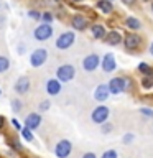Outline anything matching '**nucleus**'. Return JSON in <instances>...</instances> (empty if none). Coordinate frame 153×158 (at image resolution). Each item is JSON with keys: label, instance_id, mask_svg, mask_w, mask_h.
<instances>
[{"label": "nucleus", "instance_id": "nucleus-1", "mask_svg": "<svg viewBox=\"0 0 153 158\" xmlns=\"http://www.w3.org/2000/svg\"><path fill=\"white\" fill-rule=\"evenodd\" d=\"M56 76L61 82H69L71 79H74V76H76V68H74L72 64H63V66L58 68Z\"/></svg>", "mask_w": 153, "mask_h": 158}, {"label": "nucleus", "instance_id": "nucleus-2", "mask_svg": "<svg viewBox=\"0 0 153 158\" xmlns=\"http://www.w3.org/2000/svg\"><path fill=\"white\" fill-rule=\"evenodd\" d=\"M109 114H110L109 107H105V106H99V107H96V109L92 110L91 118H92V122H94V123H99V125H102V123H105V122H107Z\"/></svg>", "mask_w": 153, "mask_h": 158}, {"label": "nucleus", "instance_id": "nucleus-3", "mask_svg": "<svg viewBox=\"0 0 153 158\" xmlns=\"http://www.w3.org/2000/svg\"><path fill=\"white\" fill-rule=\"evenodd\" d=\"M35 38H36V41H46V40L51 38V35H53V28H51V25L44 22L43 25H39V27L35 28Z\"/></svg>", "mask_w": 153, "mask_h": 158}, {"label": "nucleus", "instance_id": "nucleus-4", "mask_svg": "<svg viewBox=\"0 0 153 158\" xmlns=\"http://www.w3.org/2000/svg\"><path fill=\"white\" fill-rule=\"evenodd\" d=\"M46 59H48V51L43 48H38V49H35L31 53V56H30V64H31L33 68H39L44 64Z\"/></svg>", "mask_w": 153, "mask_h": 158}, {"label": "nucleus", "instance_id": "nucleus-5", "mask_svg": "<svg viewBox=\"0 0 153 158\" xmlns=\"http://www.w3.org/2000/svg\"><path fill=\"white\" fill-rule=\"evenodd\" d=\"M74 40H76V36H74L72 31H64L56 40V48L58 49H68L69 46L74 44Z\"/></svg>", "mask_w": 153, "mask_h": 158}, {"label": "nucleus", "instance_id": "nucleus-6", "mask_svg": "<svg viewBox=\"0 0 153 158\" xmlns=\"http://www.w3.org/2000/svg\"><path fill=\"white\" fill-rule=\"evenodd\" d=\"M101 64V58H99V54H89V56H86L82 59V69L84 71H96L97 66Z\"/></svg>", "mask_w": 153, "mask_h": 158}, {"label": "nucleus", "instance_id": "nucleus-7", "mask_svg": "<svg viewBox=\"0 0 153 158\" xmlns=\"http://www.w3.org/2000/svg\"><path fill=\"white\" fill-rule=\"evenodd\" d=\"M127 87H128V82H127V79H123V77H114V79H110V82H109V89H110L112 94H120V92L125 91Z\"/></svg>", "mask_w": 153, "mask_h": 158}, {"label": "nucleus", "instance_id": "nucleus-8", "mask_svg": "<svg viewBox=\"0 0 153 158\" xmlns=\"http://www.w3.org/2000/svg\"><path fill=\"white\" fill-rule=\"evenodd\" d=\"M71 150H72V145L69 140H61V142L56 143V147H54V153H56L58 158H68Z\"/></svg>", "mask_w": 153, "mask_h": 158}, {"label": "nucleus", "instance_id": "nucleus-9", "mask_svg": "<svg viewBox=\"0 0 153 158\" xmlns=\"http://www.w3.org/2000/svg\"><path fill=\"white\" fill-rule=\"evenodd\" d=\"M109 92H110L109 84H101V86H97L96 91H94V99H96V101H105L109 97Z\"/></svg>", "mask_w": 153, "mask_h": 158}, {"label": "nucleus", "instance_id": "nucleus-10", "mask_svg": "<svg viewBox=\"0 0 153 158\" xmlns=\"http://www.w3.org/2000/svg\"><path fill=\"white\" fill-rule=\"evenodd\" d=\"M46 92L49 96H58L61 92V82H59V79H49L46 82Z\"/></svg>", "mask_w": 153, "mask_h": 158}, {"label": "nucleus", "instance_id": "nucleus-11", "mask_svg": "<svg viewBox=\"0 0 153 158\" xmlns=\"http://www.w3.org/2000/svg\"><path fill=\"white\" fill-rule=\"evenodd\" d=\"M117 68V64H115V58H114V54H105L104 56V59H102V69L105 73H110V71H114V69Z\"/></svg>", "mask_w": 153, "mask_h": 158}, {"label": "nucleus", "instance_id": "nucleus-12", "mask_svg": "<svg viewBox=\"0 0 153 158\" xmlns=\"http://www.w3.org/2000/svg\"><path fill=\"white\" fill-rule=\"evenodd\" d=\"M28 89H30V79L27 76H23V77H20L17 82H15V91H17L18 94H27L28 92Z\"/></svg>", "mask_w": 153, "mask_h": 158}, {"label": "nucleus", "instance_id": "nucleus-13", "mask_svg": "<svg viewBox=\"0 0 153 158\" xmlns=\"http://www.w3.org/2000/svg\"><path fill=\"white\" fill-rule=\"evenodd\" d=\"M39 123H41V117H39V114H30V115H27V118H25V127H28L30 130L36 128Z\"/></svg>", "mask_w": 153, "mask_h": 158}, {"label": "nucleus", "instance_id": "nucleus-14", "mask_svg": "<svg viewBox=\"0 0 153 158\" xmlns=\"http://www.w3.org/2000/svg\"><path fill=\"white\" fill-rule=\"evenodd\" d=\"M123 44H125L127 49H135V48H138V44H140V38H138L137 35H127L125 40H123Z\"/></svg>", "mask_w": 153, "mask_h": 158}, {"label": "nucleus", "instance_id": "nucleus-15", "mask_svg": "<svg viewBox=\"0 0 153 158\" xmlns=\"http://www.w3.org/2000/svg\"><path fill=\"white\" fill-rule=\"evenodd\" d=\"M72 27L76 28V30H84L87 27V20L84 18V17H81V15H76V17L72 18Z\"/></svg>", "mask_w": 153, "mask_h": 158}, {"label": "nucleus", "instance_id": "nucleus-16", "mask_svg": "<svg viewBox=\"0 0 153 158\" xmlns=\"http://www.w3.org/2000/svg\"><path fill=\"white\" fill-rule=\"evenodd\" d=\"M97 8L102 10L104 13H110V12H112V3H110V0H99V2H97Z\"/></svg>", "mask_w": 153, "mask_h": 158}, {"label": "nucleus", "instance_id": "nucleus-17", "mask_svg": "<svg viewBox=\"0 0 153 158\" xmlns=\"http://www.w3.org/2000/svg\"><path fill=\"white\" fill-rule=\"evenodd\" d=\"M120 40H122V36H120L117 31H110V33L107 35V40H105V41H107L109 44H114V46H115V44L120 43Z\"/></svg>", "mask_w": 153, "mask_h": 158}, {"label": "nucleus", "instance_id": "nucleus-18", "mask_svg": "<svg viewBox=\"0 0 153 158\" xmlns=\"http://www.w3.org/2000/svg\"><path fill=\"white\" fill-rule=\"evenodd\" d=\"M91 31H92V36L97 38V40L105 36V31H104V27H102V25H94V27L91 28Z\"/></svg>", "mask_w": 153, "mask_h": 158}, {"label": "nucleus", "instance_id": "nucleus-19", "mask_svg": "<svg viewBox=\"0 0 153 158\" xmlns=\"http://www.w3.org/2000/svg\"><path fill=\"white\" fill-rule=\"evenodd\" d=\"M125 27L132 28V30H138V28H140V20H137V18H133V17H128L125 20Z\"/></svg>", "mask_w": 153, "mask_h": 158}, {"label": "nucleus", "instance_id": "nucleus-20", "mask_svg": "<svg viewBox=\"0 0 153 158\" xmlns=\"http://www.w3.org/2000/svg\"><path fill=\"white\" fill-rule=\"evenodd\" d=\"M8 68H10V61H8V58L0 56V73L8 71Z\"/></svg>", "mask_w": 153, "mask_h": 158}, {"label": "nucleus", "instance_id": "nucleus-21", "mask_svg": "<svg viewBox=\"0 0 153 158\" xmlns=\"http://www.w3.org/2000/svg\"><path fill=\"white\" fill-rule=\"evenodd\" d=\"M22 135H23V138H25L27 142H33V133H31V130H30L28 127L22 128Z\"/></svg>", "mask_w": 153, "mask_h": 158}, {"label": "nucleus", "instance_id": "nucleus-22", "mask_svg": "<svg viewBox=\"0 0 153 158\" xmlns=\"http://www.w3.org/2000/svg\"><path fill=\"white\" fill-rule=\"evenodd\" d=\"M12 109H13V112H20L22 110V102H20L18 99H13L12 101Z\"/></svg>", "mask_w": 153, "mask_h": 158}, {"label": "nucleus", "instance_id": "nucleus-23", "mask_svg": "<svg viewBox=\"0 0 153 158\" xmlns=\"http://www.w3.org/2000/svg\"><path fill=\"white\" fill-rule=\"evenodd\" d=\"M101 158H117V152L115 150H107Z\"/></svg>", "mask_w": 153, "mask_h": 158}, {"label": "nucleus", "instance_id": "nucleus-24", "mask_svg": "<svg viewBox=\"0 0 153 158\" xmlns=\"http://www.w3.org/2000/svg\"><path fill=\"white\" fill-rule=\"evenodd\" d=\"M28 17L38 20V18H41V15H39V12H36V10H30V12H28Z\"/></svg>", "mask_w": 153, "mask_h": 158}, {"label": "nucleus", "instance_id": "nucleus-25", "mask_svg": "<svg viewBox=\"0 0 153 158\" xmlns=\"http://www.w3.org/2000/svg\"><path fill=\"white\" fill-rule=\"evenodd\" d=\"M138 69H140L142 73H150V66H148L147 63H140L138 64Z\"/></svg>", "mask_w": 153, "mask_h": 158}, {"label": "nucleus", "instance_id": "nucleus-26", "mask_svg": "<svg viewBox=\"0 0 153 158\" xmlns=\"http://www.w3.org/2000/svg\"><path fill=\"white\" fill-rule=\"evenodd\" d=\"M48 109H49V102L48 101H44V102L39 104V110H48Z\"/></svg>", "mask_w": 153, "mask_h": 158}, {"label": "nucleus", "instance_id": "nucleus-27", "mask_svg": "<svg viewBox=\"0 0 153 158\" xmlns=\"http://www.w3.org/2000/svg\"><path fill=\"white\" fill-rule=\"evenodd\" d=\"M41 18H43V22H46V23H49V22L53 20V17H51L49 13H43V15H41Z\"/></svg>", "mask_w": 153, "mask_h": 158}, {"label": "nucleus", "instance_id": "nucleus-28", "mask_svg": "<svg viewBox=\"0 0 153 158\" xmlns=\"http://www.w3.org/2000/svg\"><path fill=\"white\" fill-rule=\"evenodd\" d=\"M143 115H147V117H153V110H150V109H142L140 110Z\"/></svg>", "mask_w": 153, "mask_h": 158}, {"label": "nucleus", "instance_id": "nucleus-29", "mask_svg": "<svg viewBox=\"0 0 153 158\" xmlns=\"http://www.w3.org/2000/svg\"><path fill=\"white\" fill-rule=\"evenodd\" d=\"M102 130H104V133H109V132H110L112 130V125H109V123H102Z\"/></svg>", "mask_w": 153, "mask_h": 158}, {"label": "nucleus", "instance_id": "nucleus-30", "mask_svg": "<svg viewBox=\"0 0 153 158\" xmlns=\"http://www.w3.org/2000/svg\"><path fill=\"white\" fill-rule=\"evenodd\" d=\"M82 158H97V156L94 155V153H84V155H82Z\"/></svg>", "mask_w": 153, "mask_h": 158}, {"label": "nucleus", "instance_id": "nucleus-31", "mask_svg": "<svg viewBox=\"0 0 153 158\" xmlns=\"http://www.w3.org/2000/svg\"><path fill=\"white\" fill-rule=\"evenodd\" d=\"M132 138H133V135H130V133H128V135H125V138H123V142L128 143V142H132Z\"/></svg>", "mask_w": 153, "mask_h": 158}, {"label": "nucleus", "instance_id": "nucleus-32", "mask_svg": "<svg viewBox=\"0 0 153 158\" xmlns=\"http://www.w3.org/2000/svg\"><path fill=\"white\" fill-rule=\"evenodd\" d=\"M143 86H145V87H151V81H148V79H145V81H143Z\"/></svg>", "mask_w": 153, "mask_h": 158}, {"label": "nucleus", "instance_id": "nucleus-33", "mask_svg": "<svg viewBox=\"0 0 153 158\" xmlns=\"http://www.w3.org/2000/svg\"><path fill=\"white\" fill-rule=\"evenodd\" d=\"M12 123H13V125H15V127L18 128V130H22V125H20V123H18L17 120H15V118H13V120H12Z\"/></svg>", "mask_w": 153, "mask_h": 158}, {"label": "nucleus", "instance_id": "nucleus-34", "mask_svg": "<svg viewBox=\"0 0 153 158\" xmlns=\"http://www.w3.org/2000/svg\"><path fill=\"white\" fill-rule=\"evenodd\" d=\"M3 123H5V118H3L2 115H0V130L3 128Z\"/></svg>", "mask_w": 153, "mask_h": 158}, {"label": "nucleus", "instance_id": "nucleus-35", "mask_svg": "<svg viewBox=\"0 0 153 158\" xmlns=\"http://www.w3.org/2000/svg\"><path fill=\"white\" fill-rule=\"evenodd\" d=\"M122 2H125V3H128V5H130V3L133 2V0H122Z\"/></svg>", "mask_w": 153, "mask_h": 158}, {"label": "nucleus", "instance_id": "nucleus-36", "mask_svg": "<svg viewBox=\"0 0 153 158\" xmlns=\"http://www.w3.org/2000/svg\"><path fill=\"white\" fill-rule=\"evenodd\" d=\"M150 51H151V54H153V43H151V46H150Z\"/></svg>", "mask_w": 153, "mask_h": 158}, {"label": "nucleus", "instance_id": "nucleus-37", "mask_svg": "<svg viewBox=\"0 0 153 158\" xmlns=\"http://www.w3.org/2000/svg\"><path fill=\"white\" fill-rule=\"evenodd\" d=\"M76 2H82V0H76Z\"/></svg>", "mask_w": 153, "mask_h": 158}, {"label": "nucleus", "instance_id": "nucleus-38", "mask_svg": "<svg viewBox=\"0 0 153 158\" xmlns=\"http://www.w3.org/2000/svg\"><path fill=\"white\" fill-rule=\"evenodd\" d=\"M0 94H2V89H0Z\"/></svg>", "mask_w": 153, "mask_h": 158}, {"label": "nucleus", "instance_id": "nucleus-39", "mask_svg": "<svg viewBox=\"0 0 153 158\" xmlns=\"http://www.w3.org/2000/svg\"><path fill=\"white\" fill-rule=\"evenodd\" d=\"M151 10H153V5H151Z\"/></svg>", "mask_w": 153, "mask_h": 158}, {"label": "nucleus", "instance_id": "nucleus-40", "mask_svg": "<svg viewBox=\"0 0 153 158\" xmlns=\"http://www.w3.org/2000/svg\"><path fill=\"white\" fill-rule=\"evenodd\" d=\"M110 2H112V0H110Z\"/></svg>", "mask_w": 153, "mask_h": 158}]
</instances>
